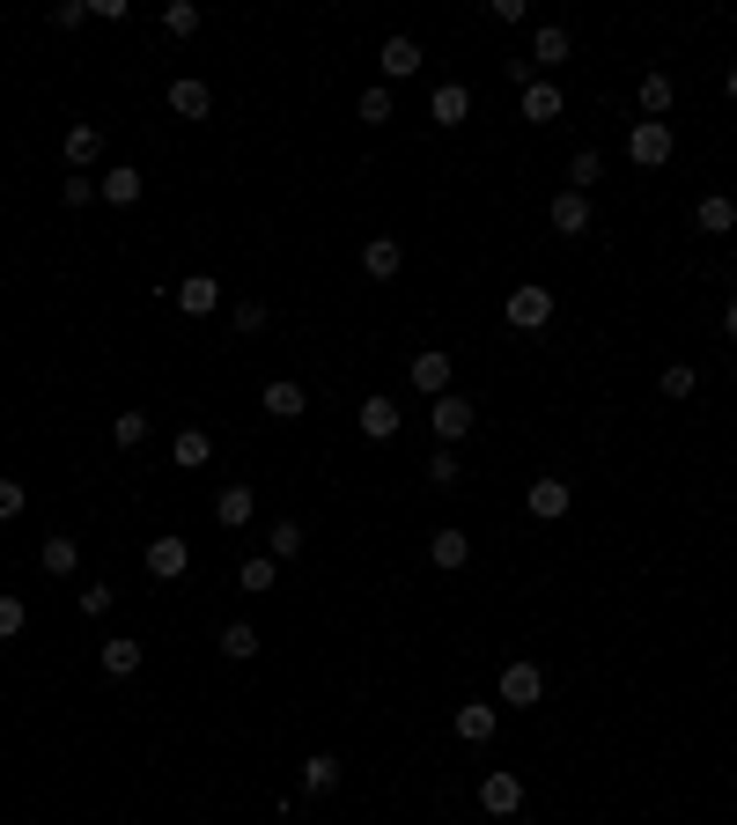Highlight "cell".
Returning <instances> with one entry per match:
<instances>
[{"label": "cell", "instance_id": "cell-46", "mask_svg": "<svg viewBox=\"0 0 737 825\" xmlns=\"http://www.w3.org/2000/svg\"><path fill=\"white\" fill-rule=\"evenodd\" d=\"M723 89H730V103H737V67H730V74H723Z\"/></svg>", "mask_w": 737, "mask_h": 825}, {"label": "cell", "instance_id": "cell-14", "mask_svg": "<svg viewBox=\"0 0 737 825\" xmlns=\"http://www.w3.org/2000/svg\"><path fill=\"white\" fill-rule=\"evenodd\" d=\"M428 119H436V125H465L472 119V89H465V81H442L436 97H428Z\"/></svg>", "mask_w": 737, "mask_h": 825}, {"label": "cell", "instance_id": "cell-7", "mask_svg": "<svg viewBox=\"0 0 737 825\" xmlns=\"http://www.w3.org/2000/svg\"><path fill=\"white\" fill-rule=\"evenodd\" d=\"M170 302H177L185 317H215V310H221V280H215V273H193V280H177Z\"/></svg>", "mask_w": 737, "mask_h": 825}, {"label": "cell", "instance_id": "cell-1", "mask_svg": "<svg viewBox=\"0 0 737 825\" xmlns=\"http://www.w3.org/2000/svg\"><path fill=\"white\" fill-rule=\"evenodd\" d=\"M502 317H509L516 332H546V324H553V295H546L539 280H524V288H509V302H502Z\"/></svg>", "mask_w": 737, "mask_h": 825}, {"label": "cell", "instance_id": "cell-40", "mask_svg": "<svg viewBox=\"0 0 737 825\" xmlns=\"http://www.w3.org/2000/svg\"><path fill=\"white\" fill-rule=\"evenodd\" d=\"M59 199H67V207H89V199H103V193H97V177L67 170V185H59Z\"/></svg>", "mask_w": 737, "mask_h": 825}, {"label": "cell", "instance_id": "cell-33", "mask_svg": "<svg viewBox=\"0 0 737 825\" xmlns=\"http://www.w3.org/2000/svg\"><path fill=\"white\" fill-rule=\"evenodd\" d=\"M221 656H229V663H251V656H258V634H251L244 619H237V627H221Z\"/></svg>", "mask_w": 737, "mask_h": 825}, {"label": "cell", "instance_id": "cell-42", "mask_svg": "<svg viewBox=\"0 0 737 825\" xmlns=\"http://www.w3.org/2000/svg\"><path fill=\"white\" fill-rule=\"evenodd\" d=\"M362 119H369V125L392 119V89H384V81H376V89H362Z\"/></svg>", "mask_w": 737, "mask_h": 825}, {"label": "cell", "instance_id": "cell-2", "mask_svg": "<svg viewBox=\"0 0 737 825\" xmlns=\"http://www.w3.org/2000/svg\"><path fill=\"white\" fill-rule=\"evenodd\" d=\"M671 147H679V141H671V125H663V119H635V125H627V155H635L641 170H663V163H671Z\"/></svg>", "mask_w": 737, "mask_h": 825}, {"label": "cell", "instance_id": "cell-4", "mask_svg": "<svg viewBox=\"0 0 737 825\" xmlns=\"http://www.w3.org/2000/svg\"><path fill=\"white\" fill-rule=\"evenodd\" d=\"M480 811H487V818H516V811H524V781H516L509 767H487V774H480Z\"/></svg>", "mask_w": 737, "mask_h": 825}, {"label": "cell", "instance_id": "cell-20", "mask_svg": "<svg viewBox=\"0 0 737 825\" xmlns=\"http://www.w3.org/2000/svg\"><path fill=\"white\" fill-rule=\"evenodd\" d=\"M141 641H133V634H111V641H103V649H97V663H103V671H111V679H133V671H141Z\"/></svg>", "mask_w": 737, "mask_h": 825}, {"label": "cell", "instance_id": "cell-26", "mask_svg": "<svg viewBox=\"0 0 737 825\" xmlns=\"http://www.w3.org/2000/svg\"><path fill=\"white\" fill-rule=\"evenodd\" d=\"M693 221H701L708 237H730V229H737V199L730 193H708L701 207H693Z\"/></svg>", "mask_w": 737, "mask_h": 825}, {"label": "cell", "instance_id": "cell-13", "mask_svg": "<svg viewBox=\"0 0 737 825\" xmlns=\"http://www.w3.org/2000/svg\"><path fill=\"white\" fill-rule=\"evenodd\" d=\"M170 111L177 119H207V111H215V89H207L199 74H177L170 81Z\"/></svg>", "mask_w": 737, "mask_h": 825}, {"label": "cell", "instance_id": "cell-28", "mask_svg": "<svg viewBox=\"0 0 737 825\" xmlns=\"http://www.w3.org/2000/svg\"><path fill=\"white\" fill-rule=\"evenodd\" d=\"M494 723H502V715H494L487 701H465V707H458V737H465V745H487Z\"/></svg>", "mask_w": 737, "mask_h": 825}, {"label": "cell", "instance_id": "cell-12", "mask_svg": "<svg viewBox=\"0 0 737 825\" xmlns=\"http://www.w3.org/2000/svg\"><path fill=\"white\" fill-rule=\"evenodd\" d=\"M406 376H414L420 398H442V391H450V354H436V346H428V354H414V362H406Z\"/></svg>", "mask_w": 737, "mask_h": 825}, {"label": "cell", "instance_id": "cell-32", "mask_svg": "<svg viewBox=\"0 0 737 825\" xmlns=\"http://www.w3.org/2000/svg\"><path fill=\"white\" fill-rule=\"evenodd\" d=\"M229 324H237L244 340H258V332L273 324V310H266V302H229Z\"/></svg>", "mask_w": 737, "mask_h": 825}, {"label": "cell", "instance_id": "cell-36", "mask_svg": "<svg viewBox=\"0 0 737 825\" xmlns=\"http://www.w3.org/2000/svg\"><path fill=\"white\" fill-rule=\"evenodd\" d=\"M163 30H170V37H193V30H199V8H193V0H170V8H163Z\"/></svg>", "mask_w": 737, "mask_h": 825}, {"label": "cell", "instance_id": "cell-8", "mask_svg": "<svg viewBox=\"0 0 737 825\" xmlns=\"http://www.w3.org/2000/svg\"><path fill=\"white\" fill-rule=\"evenodd\" d=\"M502 701H509V707L546 701V671H539V663H509V671H502Z\"/></svg>", "mask_w": 737, "mask_h": 825}, {"label": "cell", "instance_id": "cell-11", "mask_svg": "<svg viewBox=\"0 0 737 825\" xmlns=\"http://www.w3.org/2000/svg\"><path fill=\"white\" fill-rule=\"evenodd\" d=\"M568 502H575V494H568V480H531V494H524V509L539 516V524H561Z\"/></svg>", "mask_w": 737, "mask_h": 825}, {"label": "cell", "instance_id": "cell-43", "mask_svg": "<svg viewBox=\"0 0 737 825\" xmlns=\"http://www.w3.org/2000/svg\"><path fill=\"white\" fill-rule=\"evenodd\" d=\"M111 605H119V590H111V583H89V590H81V612H89V619H103Z\"/></svg>", "mask_w": 737, "mask_h": 825}, {"label": "cell", "instance_id": "cell-17", "mask_svg": "<svg viewBox=\"0 0 737 825\" xmlns=\"http://www.w3.org/2000/svg\"><path fill=\"white\" fill-rule=\"evenodd\" d=\"M568 52H575V37H568L561 23H539V37H531V67H546V81H553V67H561Z\"/></svg>", "mask_w": 737, "mask_h": 825}, {"label": "cell", "instance_id": "cell-30", "mask_svg": "<svg viewBox=\"0 0 737 825\" xmlns=\"http://www.w3.org/2000/svg\"><path fill=\"white\" fill-rule=\"evenodd\" d=\"M597 177H605V155H597V147H575V155H568V193L590 199V185H597Z\"/></svg>", "mask_w": 737, "mask_h": 825}, {"label": "cell", "instance_id": "cell-25", "mask_svg": "<svg viewBox=\"0 0 737 825\" xmlns=\"http://www.w3.org/2000/svg\"><path fill=\"white\" fill-rule=\"evenodd\" d=\"M354 420H362L369 442H392V436H398V406H392V398H362V413H354Z\"/></svg>", "mask_w": 737, "mask_h": 825}, {"label": "cell", "instance_id": "cell-16", "mask_svg": "<svg viewBox=\"0 0 737 825\" xmlns=\"http://www.w3.org/2000/svg\"><path fill=\"white\" fill-rule=\"evenodd\" d=\"M428 560H436L442 575H458V568H465V560H472V538L442 524V531H428Z\"/></svg>", "mask_w": 737, "mask_h": 825}, {"label": "cell", "instance_id": "cell-39", "mask_svg": "<svg viewBox=\"0 0 737 825\" xmlns=\"http://www.w3.org/2000/svg\"><path fill=\"white\" fill-rule=\"evenodd\" d=\"M465 480V464L450 458V450H436V458H428V486H458Z\"/></svg>", "mask_w": 737, "mask_h": 825}, {"label": "cell", "instance_id": "cell-35", "mask_svg": "<svg viewBox=\"0 0 737 825\" xmlns=\"http://www.w3.org/2000/svg\"><path fill=\"white\" fill-rule=\"evenodd\" d=\"M111 442H119V450H141L147 442V413H119V420H111Z\"/></svg>", "mask_w": 737, "mask_h": 825}, {"label": "cell", "instance_id": "cell-6", "mask_svg": "<svg viewBox=\"0 0 737 825\" xmlns=\"http://www.w3.org/2000/svg\"><path fill=\"white\" fill-rule=\"evenodd\" d=\"M59 155H67V170H81V177H89V163L103 155V125L74 119V125H67V141H59Z\"/></svg>", "mask_w": 737, "mask_h": 825}, {"label": "cell", "instance_id": "cell-37", "mask_svg": "<svg viewBox=\"0 0 737 825\" xmlns=\"http://www.w3.org/2000/svg\"><path fill=\"white\" fill-rule=\"evenodd\" d=\"M657 391H663V398H693V369H686V362H663Z\"/></svg>", "mask_w": 737, "mask_h": 825}, {"label": "cell", "instance_id": "cell-44", "mask_svg": "<svg viewBox=\"0 0 737 825\" xmlns=\"http://www.w3.org/2000/svg\"><path fill=\"white\" fill-rule=\"evenodd\" d=\"M52 23H59V30H81V23H89V0H59V8H52Z\"/></svg>", "mask_w": 737, "mask_h": 825}, {"label": "cell", "instance_id": "cell-15", "mask_svg": "<svg viewBox=\"0 0 737 825\" xmlns=\"http://www.w3.org/2000/svg\"><path fill=\"white\" fill-rule=\"evenodd\" d=\"M398 266H406L398 237H369L362 243V273H369V280H398Z\"/></svg>", "mask_w": 737, "mask_h": 825}, {"label": "cell", "instance_id": "cell-41", "mask_svg": "<svg viewBox=\"0 0 737 825\" xmlns=\"http://www.w3.org/2000/svg\"><path fill=\"white\" fill-rule=\"evenodd\" d=\"M23 509H30L23 480H8V472H0V524H8V516H23Z\"/></svg>", "mask_w": 737, "mask_h": 825}, {"label": "cell", "instance_id": "cell-5", "mask_svg": "<svg viewBox=\"0 0 737 825\" xmlns=\"http://www.w3.org/2000/svg\"><path fill=\"white\" fill-rule=\"evenodd\" d=\"M185 568H193V546H185V538H177V531L147 538V575H155V583H177Z\"/></svg>", "mask_w": 737, "mask_h": 825}, {"label": "cell", "instance_id": "cell-21", "mask_svg": "<svg viewBox=\"0 0 737 825\" xmlns=\"http://www.w3.org/2000/svg\"><path fill=\"white\" fill-rule=\"evenodd\" d=\"M561 111H568V97H561V89H553V81H546V74H539V81L524 89V119H531V125H553V119H561Z\"/></svg>", "mask_w": 737, "mask_h": 825}, {"label": "cell", "instance_id": "cell-23", "mask_svg": "<svg viewBox=\"0 0 737 825\" xmlns=\"http://www.w3.org/2000/svg\"><path fill=\"white\" fill-rule=\"evenodd\" d=\"M97 193L111 199V207H133V199L147 193V177L133 170V163H119V170H103V177H97Z\"/></svg>", "mask_w": 737, "mask_h": 825}, {"label": "cell", "instance_id": "cell-9", "mask_svg": "<svg viewBox=\"0 0 737 825\" xmlns=\"http://www.w3.org/2000/svg\"><path fill=\"white\" fill-rule=\"evenodd\" d=\"M376 67L392 74V81H406V74H420V67H428V52H420L414 37L398 30V37H384V52H376Z\"/></svg>", "mask_w": 737, "mask_h": 825}, {"label": "cell", "instance_id": "cell-10", "mask_svg": "<svg viewBox=\"0 0 737 825\" xmlns=\"http://www.w3.org/2000/svg\"><path fill=\"white\" fill-rule=\"evenodd\" d=\"M258 406H266V420H302V413H310V391L280 376V384H266V391H258Z\"/></svg>", "mask_w": 737, "mask_h": 825}, {"label": "cell", "instance_id": "cell-31", "mask_svg": "<svg viewBox=\"0 0 737 825\" xmlns=\"http://www.w3.org/2000/svg\"><path fill=\"white\" fill-rule=\"evenodd\" d=\"M273 575H280V560H273V553H251L244 568H237V590H251V597H258V590H273Z\"/></svg>", "mask_w": 737, "mask_h": 825}, {"label": "cell", "instance_id": "cell-45", "mask_svg": "<svg viewBox=\"0 0 737 825\" xmlns=\"http://www.w3.org/2000/svg\"><path fill=\"white\" fill-rule=\"evenodd\" d=\"M723 332H730V340H737V295H730V302H723Z\"/></svg>", "mask_w": 737, "mask_h": 825}, {"label": "cell", "instance_id": "cell-18", "mask_svg": "<svg viewBox=\"0 0 737 825\" xmlns=\"http://www.w3.org/2000/svg\"><path fill=\"white\" fill-rule=\"evenodd\" d=\"M546 221H553L561 237H583V229H590V199L583 193H553V199H546Z\"/></svg>", "mask_w": 737, "mask_h": 825}, {"label": "cell", "instance_id": "cell-34", "mask_svg": "<svg viewBox=\"0 0 737 825\" xmlns=\"http://www.w3.org/2000/svg\"><path fill=\"white\" fill-rule=\"evenodd\" d=\"M266 553H273V560H295V553H302V524H288V516H280V524L266 531Z\"/></svg>", "mask_w": 737, "mask_h": 825}, {"label": "cell", "instance_id": "cell-38", "mask_svg": "<svg viewBox=\"0 0 737 825\" xmlns=\"http://www.w3.org/2000/svg\"><path fill=\"white\" fill-rule=\"evenodd\" d=\"M23 627H30V605L23 597H0V641H15Z\"/></svg>", "mask_w": 737, "mask_h": 825}, {"label": "cell", "instance_id": "cell-19", "mask_svg": "<svg viewBox=\"0 0 737 825\" xmlns=\"http://www.w3.org/2000/svg\"><path fill=\"white\" fill-rule=\"evenodd\" d=\"M170 464H177V472H199V464H215V436H207V428H177Z\"/></svg>", "mask_w": 737, "mask_h": 825}, {"label": "cell", "instance_id": "cell-29", "mask_svg": "<svg viewBox=\"0 0 737 825\" xmlns=\"http://www.w3.org/2000/svg\"><path fill=\"white\" fill-rule=\"evenodd\" d=\"M671 97H679V89H671V74H641V89H635L641 119H663V111H671Z\"/></svg>", "mask_w": 737, "mask_h": 825}, {"label": "cell", "instance_id": "cell-27", "mask_svg": "<svg viewBox=\"0 0 737 825\" xmlns=\"http://www.w3.org/2000/svg\"><path fill=\"white\" fill-rule=\"evenodd\" d=\"M340 774H346V767H340L332 752H310V759H302V789H310V796H332V789H340Z\"/></svg>", "mask_w": 737, "mask_h": 825}, {"label": "cell", "instance_id": "cell-3", "mask_svg": "<svg viewBox=\"0 0 737 825\" xmlns=\"http://www.w3.org/2000/svg\"><path fill=\"white\" fill-rule=\"evenodd\" d=\"M472 420H480V406H472L465 391H442V398H428V428H436L442 442L472 436Z\"/></svg>", "mask_w": 737, "mask_h": 825}, {"label": "cell", "instance_id": "cell-22", "mask_svg": "<svg viewBox=\"0 0 737 825\" xmlns=\"http://www.w3.org/2000/svg\"><path fill=\"white\" fill-rule=\"evenodd\" d=\"M37 568H45V575H74V568H81V538L52 531L45 546H37Z\"/></svg>", "mask_w": 737, "mask_h": 825}, {"label": "cell", "instance_id": "cell-24", "mask_svg": "<svg viewBox=\"0 0 737 825\" xmlns=\"http://www.w3.org/2000/svg\"><path fill=\"white\" fill-rule=\"evenodd\" d=\"M251 509H258V494H251V486H221V494H215V524H229V531H244Z\"/></svg>", "mask_w": 737, "mask_h": 825}]
</instances>
